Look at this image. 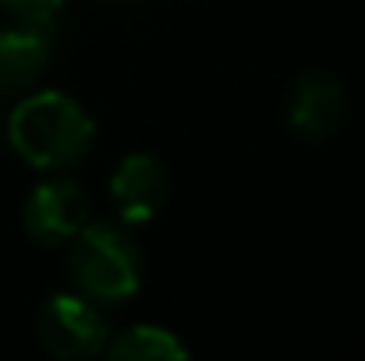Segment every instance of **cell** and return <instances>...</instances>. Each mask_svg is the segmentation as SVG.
Returning <instances> with one entry per match:
<instances>
[{"label": "cell", "mask_w": 365, "mask_h": 361, "mask_svg": "<svg viewBox=\"0 0 365 361\" xmlns=\"http://www.w3.org/2000/svg\"><path fill=\"white\" fill-rule=\"evenodd\" d=\"M96 124L82 103L61 89L25 96L7 117L11 149L36 170H64L78 163L93 145Z\"/></svg>", "instance_id": "obj_1"}, {"label": "cell", "mask_w": 365, "mask_h": 361, "mask_svg": "<svg viewBox=\"0 0 365 361\" xmlns=\"http://www.w3.org/2000/svg\"><path fill=\"white\" fill-rule=\"evenodd\" d=\"M68 273L93 305H121L138 294L142 255L135 238L118 224H86L68 248Z\"/></svg>", "instance_id": "obj_2"}, {"label": "cell", "mask_w": 365, "mask_h": 361, "mask_svg": "<svg viewBox=\"0 0 365 361\" xmlns=\"http://www.w3.org/2000/svg\"><path fill=\"white\" fill-rule=\"evenodd\" d=\"M36 333H39V344L57 358H93L110 340L103 315L78 291L46 298L36 315Z\"/></svg>", "instance_id": "obj_3"}, {"label": "cell", "mask_w": 365, "mask_h": 361, "mask_svg": "<svg viewBox=\"0 0 365 361\" xmlns=\"http://www.w3.org/2000/svg\"><path fill=\"white\" fill-rule=\"evenodd\" d=\"M344 110H348L344 85L330 71H302L284 100V117L291 131L305 142H327L330 135H337Z\"/></svg>", "instance_id": "obj_4"}, {"label": "cell", "mask_w": 365, "mask_h": 361, "mask_svg": "<svg viewBox=\"0 0 365 361\" xmlns=\"http://www.w3.org/2000/svg\"><path fill=\"white\" fill-rule=\"evenodd\" d=\"M89 220V195L75 181H43L21 206V224L29 238L39 244H64L71 241Z\"/></svg>", "instance_id": "obj_5"}, {"label": "cell", "mask_w": 365, "mask_h": 361, "mask_svg": "<svg viewBox=\"0 0 365 361\" xmlns=\"http://www.w3.org/2000/svg\"><path fill=\"white\" fill-rule=\"evenodd\" d=\"M170 195L167 167L153 152H128L110 174V199L124 224H149Z\"/></svg>", "instance_id": "obj_6"}, {"label": "cell", "mask_w": 365, "mask_h": 361, "mask_svg": "<svg viewBox=\"0 0 365 361\" xmlns=\"http://www.w3.org/2000/svg\"><path fill=\"white\" fill-rule=\"evenodd\" d=\"M53 39L46 32V21H25L0 28V93H21L32 89L43 71L50 68Z\"/></svg>", "instance_id": "obj_7"}, {"label": "cell", "mask_w": 365, "mask_h": 361, "mask_svg": "<svg viewBox=\"0 0 365 361\" xmlns=\"http://www.w3.org/2000/svg\"><path fill=\"white\" fill-rule=\"evenodd\" d=\"M103 351L118 361H181V358H188V347L178 340V333H170V330H163V326H149V323H138V326L121 330L114 340H107Z\"/></svg>", "instance_id": "obj_8"}, {"label": "cell", "mask_w": 365, "mask_h": 361, "mask_svg": "<svg viewBox=\"0 0 365 361\" xmlns=\"http://www.w3.org/2000/svg\"><path fill=\"white\" fill-rule=\"evenodd\" d=\"M0 7L25 21H50L64 7V0H0Z\"/></svg>", "instance_id": "obj_9"}]
</instances>
